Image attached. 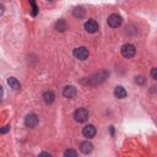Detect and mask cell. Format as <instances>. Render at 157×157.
<instances>
[{
  "label": "cell",
  "instance_id": "7a4b0ae2",
  "mask_svg": "<svg viewBox=\"0 0 157 157\" xmlns=\"http://www.w3.org/2000/svg\"><path fill=\"white\" fill-rule=\"evenodd\" d=\"M107 76H108L107 71H99V72L94 74L93 76H91L88 78V83L90 85H99V83H102L107 78Z\"/></svg>",
  "mask_w": 157,
  "mask_h": 157
},
{
  "label": "cell",
  "instance_id": "5b68a950",
  "mask_svg": "<svg viewBox=\"0 0 157 157\" xmlns=\"http://www.w3.org/2000/svg\"><path fill=\"white\" fill-rule=\"evenodd\" d=\"M88 49L86 47H78L74 49V55L80 60H86L88 58Z\"/></svg>",
  "mask_w": 157,
  "mask_h": 157
},
{
  "label": "cell",
  "instance_id": "8992f818",
  "mask_svg": "<svg viewBox=\"0 0 157 157\" xmlns=\"http://www.w3.org/2000/svg\"><path fill=\"white\" fill-rule=\"evenodd\" d=\"M38 124V117L34 113H29L28 115H26L25 118V125L27 128H34Z\"/></svg>",
  "mask_w": 157,
  "mask_h": 157
},
{
  "label": "cell",
  "instance_id": "6da1fadb",
  "mask_svg": "<svg viewBox=\"0 0 157 157\" xmlns=\"http://www.w3.org/2000/svg\"><path fill=\"white\" fill-rule=\"evenodd\" d=\"M88 117H90V113L86 108H78L75 110L74 113V118L77 123H85L88 120Z\"/></svg>",
  "mask_w": 157,
  "mask_h": 157
},
{
  "label": "cell",
  "instance_id": "277c9868",
  "mask_svg": "<svg viewBox=\"0 0 157 157\" xmlns=\"http://www.w3.org/2000/svg\"><path fill=\"white\" fill-rule=\"evenodd\" d=\"M123 22V17L118 13H112L109 17H108V25L112 27V28H117L121 25Z\"/></svg>",
  "mask_w": 157,
  "mask_h": 157
},
{
  "label": "cell",
  "instance_id": "7c38bea8",
  "mask_svg": "<svg viewBox=\"0 0 157 157\" xmlns=\"http://www.w3.org/2000/svg\"><path fill=\"white\" fill-rule=\"evenodd\" d=\"M126 91H125V88L123 87V86H117L115 88H114V96L117 97V98H119V99H123V98H125L126 97Z\"/></svg>",
  "mask_w": 157,
  "mask_h": 157
},
{
  "label": "cell",
  "instance_id": "8fae6325",
  "mask_svg": "<svg viewBox=\"0 0 157 157\" xmlns=\"http://www.w3.org/2000/svg\"><path fill=\"white\" fill-rule=\"evenodd\" d=\"M43 99H44V102H45L47 104H52V103L54 102V99H55V93H54V91H52V90L45 91V92L43 93Z\"/></svg>",
  "mask_w": 157,
  "mask_h": 157
},
{
  "label": "cell",
  "instance_id": "44dd1931",
  "mask_svg": "<svg viewBox=\"0 0 157 157\" xmlns=\"http://www.w3.org/2000/svg\"><path fill=\"white\" fill-rule=\"evenodd\" d=\"M4 11H5V7H4V5H2V4H0V16L4 13Z\"/></svg>",
  "mask_w": 157,
  "mask_h": 157
},
{
  "label": "cell",
  "instance_id": "3957f363",
  "mask_svg": "<svg viewBox=\"0 0 157 157\" xmlns=\"http://www.w3.org/2000/svg\"><path fill=\"white\" fill-rule=\"evenodd\" d=\"M120 52H121V55H123L124 58H126V59H130V58H132V56L135 55V53H136V49H135V47H134L132 44H130V43H126V44H124V45L121 47Z\"/></svg>",
  "mask_w": 157,
  "mask_h": 157
},
{
  "label": "cell",
  "instance_id": "30bf717a",
  "mask_svg": "<svg viewBox=\"0 0 157 157\" xmlns=\"http://www.w3.org/2000/svg\"><path fill=\"white\" fill-rule=\"evenodd\" d=\"M63 96L66 98H74L76 96V88L74 86H65L63 90Z\"/></svg>",
  "mask_w": 157,
  "mask_h": 157
},
{
  "label": "cell",
  "instance_id": "52a82bcc",
  "mask_svg": "<svg viewBox=\"0 0 157 157\" xmlns=\"http://www.w3.org/2000/svg\"><path fill=\"white\" fill-rule=\"evenodd\" d=\"M82 134H83L85 137H87V139H92V137L96 135V128H94V125H92V124L85 125L83 129H82Z\"/></svg>",
  "mask_w": 157,
  "mask_h": 157
},
{
  "label": "cell",
  "instance_id": "9a60e30c",
  "mask_svg": "<svg viewBox=\"0 0 157 157\" xmlns=\"http://www.w3.org/2000/svg\"><path fill=\"white\" fill-rule=\"evenodd\" d=\"M74 16H75V17H78V18H82V17L85 16V10H83V7H81V6L76 7V9L74 10Z\"/></svg>",
  "mask_w": 157,
  "mask_h": 157
},
{
  "label": "cell",
  "instance_id": "e0dca14e",
  "mask_svg": "<svg viewBox=\"0 0 157 157\" xmlns=\"http://www.w3.org/2000/svg\"><path fill=\"white\" fill-rule=\"evenodd\" d=\"M29 4H31V6H32V12H31L32 16H37V13H38V7H37L34 0H29Z\"/></svg>",
  "mask_w": 157,
  "mask_h": 157
},
{
  "label": "cell",
  "instance_id": "603a6c76",
  "mask_svg": "<svg viewBox=\"0 0 157 157\" xmlns=\"http://www.w3.org/2000/svg\"><path fill=\"white\" fill-rule=\"evenodd\" d=\"M2 93H4V90H2V86H0V101H1V97H2Z\"/></svg>",
  "mask_w": 157,
  "mask_h": 157
},
{
  "label": "cell",
  "instance_id": "7402d4cb",
  "mask_svg": "<svg viewBox=\"0 0 157 157\" xmlns=\"http://www.w3.org/2000/svg\"><path fill=\"white\" fill-rule=\"evenodd\" d=\"M39 155H40V156H50V153H49V152H40Z\"/></svg>",
  "mask_w": 157,
  "mask_h": 157
},
{
  "label": "cell",
  "instance_id": "ba28073f",
  "mask_svg": "<svg viewBox=\"0 0 157 157\" xmlns=\"http://www.w3.org/2000/svg\"><path fill=\"white\" fill-rule=\"evenodd\" d=\"M85 29L88 32V33H96L98 31V23L94 21V20H88L85 22Z\"/></svg>",
  "mask_w": 157,
  "mask_h": 157
},
{
  "label": "cell",
  "instance_id": "ac0fdd59",
  "mask_svg": "<svg viewBox=\"0 0 157 157\" xmlns=\"http://www.w3.org/2000/svg\"><path fill=\"white\" fill-rule=\"evenodd\" d=\"M135 82L139 85H144L145 83V77L144 76H136L135 77Z\"/></svg>",
  "mask_w": 157,
  "mask_h": 157
},
{
  "label": "cell",
  "instance_id": "d6986e66",
  "mask_svg": "<svg viewBox=\"0 0 157 157\" xmlns=\"http://www.w3.org/2000/svg\"><path fill=\"white\" fill-rule=\"evenodd\" d=\"M151 77L153 80H157V69L156 67H152V70H151Z\"/></svg>",
  "mask_w": 157,
  "mask_h": 157
},
{
  "label": "cell",
  "instance_id": "5bb4252c",
  "mask_svg": "<svg viewBox=\"0 0 157 157\" xmlns=\"http://www.w3.org/2000/svg\"><path fill=\"white\" fill-rule=\"evenodd\" d=\"M55 28H56V31H59V32H65L66 28H67L66 21H65V20H58L56 23H55Z\"/></svg>",
  "mask_w": 157,
  "mask_h": 157
},
{
  "label": "cell",
  "instance_id": "9c48e42d",
  "mask_svg": "<svg viewBox=\"0 0 157 157\" xmlns=\"http://www.w3.org/2000/svg\"><path fill=\"white\" fill-rule=\"evenodd\" d=\"M92 150H93V145H92L90 141H82V142L80 144V151H81L82 153L88 155V153L92 152Z\"/></svg>",
  "mask_w": 157,
  "mask_h": 157
},
{
  "label": "cell",
  "instance_id": "ffe728a7",
  "mask_svg": "<svg viewBox=\"0 0 157 157\" xmlns=\"http://www.w3.org/2000/svg\"><path fill=\"white\" fill-rule=\"evenodd\" d=\"M9 130H10V126L9 125H5V126L0 128V134H6Z\"/></svg>",
  "mask_w": 157,
  "mask_h": 157
},
{
  "label": "cell",
  "instance_id": "4fadbf2b",
  "mask_svg": "<svg viewBox=\"0 0 157 157\" xmlns=\"http://www.w3.org/2000/svg\"><path fill=\"white\" fill-rule=\"evenodd\" d=\"M7 85L10 86V88H12V90H15V91H17V90L21 88V85H20L18 80L15 78V77H9V78H7Z\"/></svg>",
  "mask_w": 157,
  "mask_h": 157
},
{
  "label": "cell",
  "instance_id": "2e32d148",
  "mask_svg": "<svg viewBox=\"0 0 157 157\" xmlns=\"http://www.w3.org/2000/svg\"><path fill=\"white\" fill-rule=\"evenodd\" d=\"M64 156H65V157H76V156H77V152H76L75 150L69 148V150H66V151L64 152Z\"/></svg>",
  "mask_w": 157,
  "mask_h": 157
}]
</instances>
